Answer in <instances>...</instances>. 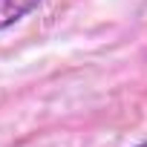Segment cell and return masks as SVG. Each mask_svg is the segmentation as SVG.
Returning <instances> with one entry per match:
<instances>
[{"mask_svg":"<svg viewBox=\"0 0 147 147\" xmlns=\"http://www.w3.org/2000/svg\"><path fill=\"white\" fill-rule=\"evenodd\" d=\"M38 6H40V0H0V32L20 23Z\"/></svg>","mask_w":147,"mask_h":147,"instance_id":"cell-1","label":"cell"},{"mask_svg":"<svg viewBox=\"0 0 147 147\" xmlns=\"http://www.w3.org/2000/svg\"><path fill=\"white\" fill-rule=\"evenodd\" d=\"M136 147H147V141H141V144H136Z\"/></svg>","mask_w":147,"mask_h":147,"instance_id":"cell-2","label":"cell"}]
</instances>
